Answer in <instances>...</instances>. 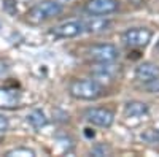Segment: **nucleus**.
<instances>
[{"label":"nucleus","mask_w":159,"mask_h":157,"mask_svg":"<svg viewBox=\"0 0 159 157\" xmlns=\"http://www.w3.org/2000/svg\"><path fill=\"white\" fill-rule=\"evenodd\" d=\"M153 38V32L145 27H134L123 33V41L130 48H145Z\"/></svg>","instance_id":"7ed1b4c3"},{"label":"nucleus","mask_w":159,"mask_h":157,"mask_svg":"<svg viewBox=\"0 0 159 157\" xmlns=\"http://www.w3.org/2000/svg\"><path fill=\"white\" fill-rule=\"evenodd\" d=\"M3 7H5L7 13H10V15H16L18 13L16 0H3Z\"/></svg>","instance_id":"2eb2a0df"},{"label":"nucleus","mask_w":159,"mask_h":157,"mask_svg":"<svg viewBox=\"0 0 159 157\" xmlns=\"http://www.w3.org/2000/svg\"><path fill=\"white\" fill-rule=\"evenodd\" d=\"M7 72H8V67H7L5 63H2V62H0V76H3Z\"/></svg>","instance_id":"6ab92c4d"},{"label":"nucleus","mask_w":159,"mask_h":157,"mask_svg":"<svg viewBox=\"0 0 159 157\" xmlns=\"http://www.w3.org/2000/svg\"><path fill=\"white\" fill-rule=\"evenodd\" d=\"M119 2L118 0H89L84 5V11L88 15H97V16H105L111 15L118 11Z\"/></svg>","instance_id":"423d86ee"},{"label":"nucleus","mask_w":159,"mask_h":157,"mask_svg":"<svg viewBox=\"0 0 159 157\" xmlns=\"http://www.w3.org/2000/svg\"><path fill=\"white\" fill-rule=\"evenodd\" d=\"M86 137H94V132H89V129H86Z\"/></svg>","instance_id":"aec40b11"},{"label":"nucleus","mask_w":159,"mask_h":157,"mask_svg":"<svg viewBox=\"0 0 159 157\" xmlns=\"http://www.w3.org/2000/svg\"><path fill=\"white\" fill-rule=\"evenodd\" d=\"M156 143H159V130H156Z\"/></svg>","instance_id":"412c9836"},{"label":"nucleus","mask_w":159,"mask_h":157,"mask_svg":"<svg viewBox=\"0 0 159 157\" xmlns=\"http://www.w3.org/2000/svg\"><path fill=\"white\" fill-rule=\"evenodd\" d=\"M92 154H94V155H105V154H107V148H105V146H97V148L92 149Z\"/></svg>","instance_id":"a211bd4d"},{"label":"nucleus","mask_w":159,"mask_h":157,"mask_svg":"<svg viewBox=\"0 0 159 157\" xmlns=\"http://www.w3.org/2000/svg\"><path fill=\"white\" fill-rule=\"evenodd\" d=\"M111 25V21L103 18V16H97V15H92V18L86 19L83 22V29L89 33H99V32H105L108 30Z\"/></svg>","instance_id":"9d476101"},{"label":"nucleus","mask_w":159,"mask_h":157,"mask_svg":"<svg viewBox=\"0 0 159 157\" xmlns=\"http://www.w3.org/2000/svg\"><path fill=\"white\" fill-rule=\"evenodd\" d=\"M121 72V65H116L115 62H97V65L91 70V75L94 80H107L111 81Z\"/></svg>","instance_id":"0eeeda50"},{"label":"nucleus","mask_w":159,"mask_h":157,"mask_svg":"<svg viewBox=\"0 0 159 157\" xmlns=\"http://www.w3.org/2000/svg\"><path fill=\"white\" fill-rule=\"evenodd\" d=\"M145 87H147V90H150V92H153V94L159 92V76L154 78V80H151V81H148V83H145Z\"/></svg>","instance_id":"dca6fc26"},{"label":"nucleus","mask_w":159,"mask_h":157,"mask_svg":"<svg viewBox=\"0 0 159 157\" xmlns=\"http://www.w3.org/2000/svg\"><path fill=\"white\" fill-rule=\"evenodd\" d=\"M7 157H34L35 155V151L29 149V148H15V149H11L5 154Z\"/></svg>","instance_id":"4468645a"},{"label":"nucleus","mask_w":159,"mask_h":157,"mask_svg":"<svg viewBox=\"0 0 159 157\" xmlns=\"http://www.w3.org/2000/svg\"><path fill=\"white\" fill-rule=\"evenodd\" d=\"M27 122L34 127V129H42L48 124V117L45 116V113L42 110H32L27 114Z\"/></svg>","instance_id":"ddd939ff"},{"label":"nucleus","mask_w":159,"mask_h":157,"mask_svg":"<svg viewBox=\"0 0 159 157\" xmlns=\"http://www.w3.org/2000/svg\"><path fill=\"white\" fill-rule=\"evenodd\" d=\"M69 92L76 100H97L103 94V87L97 80H73L69 84Z\"/></svg>","instance_id":"f257e3e1"},{"label":"nucleus","mask_w":159,"mask_h":157,"mask_svg":"<svg viewBox=\"0 0 159 157\" xmlns=\"http://www.w3.org/2000/svg\"><path fill=\"white\" fill-rule=\"evenodd\" d=\"M84 32L83 29V22L80 21H67V22H62L56 27H52L51 33L54 37H59V38H73V37H78Z\"/></svg>","instance_id":"6e6552de"},{"label":"nucleus","mask_w":159,"mask_h":157,"mask_svg":"<svg viewBox=\"0 0 159 157\" xmlns=\"http://www.w3.org/2000/svg\"><path fill=\"white\" fill-rule=\"evenodd\" d=\"M19 103V94L15 89L0 87V108H15Z\"/></svg>","instance_id":"f8f14e48"},{"label":"nucleus","mask_w":159,"mask_h":157,"mask_svg":"<svg viewBox=\"0 0 159 157\" xmlns=\"http://www.w3.org/2000/svg\"><path fill=\"white\" fill-rule=\"evenodd\" d=\"M88 56L94 62H115L119 56V51L115 45L100 43L94 45L88 49Z\"/></svg>","instance_id":"20e7f679"},{"label":"nucleus","mask_w":159,"mask_h":157,"mask_svg":"<svg viewBox=\"0 0 159 157\" xmlns=\"http://www.w3.org/2000/svg\"><path fill=\"white\" fill-rule=\"evenodd\" d=\"M86 121L96 127H103V129H108L111 127L113 121H115V114L113 111L107 110V108H89L84 113Z\"/></svg>","instance_id":"39448f33"},{"label":"nucleus","mask_w":159,"mask_h":157,"mask_svg":"<svg viewBox=\"0 0 159 157\" xmlns=\"http://www.w3.org/2000/svg\"><path fill=\"white\" fill-rule=\"evenodd\" d=\"M7 129H8V119L3 114H0V132H5Z\"/></svg>","instance_id":"f3484780"},{"label":"nucleus","mask_w":159,"mask_h":157,"mask_svg":"<svg viewBox=\"0 0 159 157\" xmlns=\"http://www.w3.org/2000/svg\"><path fill=\"white\" fill-rule=\"evenodd\" d=\"M159 76V65L153 62H143L135 68V78L140 83H148Z\"/></svg>","instance_id":"1a4fd4ad"},{"label":"nucleus","mask_w":159,"mask_h":157,"mask_svg":"<svg viewBox=\"0 0 159 157\" xmlns=\"http://www.w3.org/2000/svg\"><path fill=\"white\" fill-rule=\"evenodd\" d=\"M156 49H157V51H159V41H157V45H156Z\"/></svg>","instance_id":"4be33fe9"},{"label":"nucleus","mask_w":159,"mask_h":157,"mask_svg":"<svg viewBox=\"0 0 159 157\" xmlns=\"http://www.w3.org/2000/svg\"><path fill=\"white\" fill-rule=\"evenodd\" d=\"M148 105L143 103V102H139V100H132V102H127L126 107H124V114L127 117H143L148 114Z\"/></svg>","instance_id":"9b49d317"},{"label":"nucleus","mask_w":159,"mask_h":157,"mask_svg":"<svg viewBox=\"0 0 159 157\" xmlns=\"http://www.w3.org/2000/svg\"><path fill=\"white\" fill-rule=\"evenodd\" d=\"M62 11H64L62 3L56 2V0H43V2L34 5L27 11V21L30 24H42L48 19L59 16Z\"/></svg>","instance_id":"f03ea898"}]
</instances>
